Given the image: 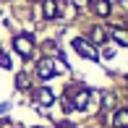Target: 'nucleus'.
I'll return each mask as SVG.
<instances>
[{"mask_svg": "<svg viewBox=\"0 0 128 128\" xmlns=\"http://www.w3.org/2000/svg\"><path fill=\"white\" fill-rule=\"evenodd\" d=\"M13 47L18 50L24 58H29V55H32V50H34V42H32V37L21 34V37H16V39H13Z\"/></svg>", "mask_w": 128, "mask_h": 128, "instance_id": "1", "label": "nucleus"}, {"mask_svg": "<svg viewBox=\"0 0 128 128\" xmlns=\"http://www.w3.org/2000/svg\"><path fill=\"white\" fill-rule=\"evenodd\" d=\"M73 47H76V52H78V55H84V58H92V60L97 58L94 47H92L89 42H84V39H73Z\"/></svg>", "mask_w": 128, "mask_h": 128, "instance_id": "2", "label": "nucleus"}, {"mask_svg": "<svg viewBox=\"0 0 128 128\" xmlns=\"http://www.w3.org/2000/svg\"><path fill=\"white\" fill-rule=\"evenodd\" d=\"M37 73L42 78H50L52 73H55V66H52V60H39V68H37Z\"/></svg>", "mask_w": 128, "mask_h": 128, "instance_id": "3", "label": "nucleus"}, {"mask_svg": "<svg viewBox=\"0 0 128 128\" xmlns=\"http://www.w3.org/2000/svg\"><path fill=\"white\" fill-rule=\"evenodd\" d=\"M115 126L128 128V110H118V112H115Z\"/></svg>", "mask_w": 128, "mask_h": 128, "instance_id": "4", "label": "nucleus"}, {"mask_svg": "<svg viewBox=\"0 0 128 128\" xmlns=\"http://www.w3.org/2000/svg\"><path fill=\"white\" fill-rule=\"evenodd\" d=\"M37 102L52 104V92H50V89H39V92H37Z\"/></svg>", "mask_w": 128, "mask_h": 128, "instance_id": "5", "label": "nucleus"}, {"mask_svg": "<svg viewBox=\"0 0 128 128\" xmlns=\"http://www.w3.org/2000/svg\"><path fill=\"white\" fill-rule=\"evenodd\" d=\"M44 16H47V18H55L58 16V3L55 0H47V3H44Z\"/></svg>", "mask_w": 128, "mask_h": 128, "instance_id": "6", "label": "nucleus"}, {"mask_svg": "<svg viewBox=\"0 0 128 128\" xmlns=\"http://www.w3.org/2000/svg\"><path fill=\"white\" fill-rule=\"evenodd\" d=\"M89 100H92V94H89V92L84 89V92H81V94L76 97V107H78V110H84L86 104H89Z\"/></svg>", "mask_w": 128, "mask_h": 128, "instance_id": "7", "label": "nucleus"}, {"mask_svg": "<svg viewBox=\"0 0 128 128\" xmlns=\"http://www.w3.org/2000/svg\"><path fill=\"white\" fill-rule=\"evenodd\" d=\"M97 13H100V16L110 13V3H107V0H97Z\"/></svg>", "mask_w": 128, "mask_h": 128, "instance_id": "8", "label": "nucleus"}, {"mask_svg": "<svg viewBox=\"0 0 128 128\" xmlns=\"http://www.w3.org/2000/svg\"><path fill=\"white\" fill-rule=\"evenodd\" d=\"M112 37L118 39L120 44H128V34H126V32H120V29H112Z\"/></svg>", "mask_w": 128, "mask_h": 128, "instance_id": "9", "label": "nucleus"}, {"mask_svg": "<svg viewBox=\"0 0 128 128\" xmlns=\"http://www.w3.org/2000/svg\"><path fill=\"white\" fill-rule=\"evenodd\" d=\"M92 34H94V42H104V32L102 29H94Z\"/></svg>", "mask_w": 128, "mask_h": 128, "instance_id": "10", "label": "nucleus"}, {"mask_svg": "<svg viewBox=\"0 0 128 128\" xmlns=\"http://www.w3.org/2000/svg\"><path fill=\"white\" fill-rule=\"evenodd\" d=\"M0 66H3V68H10V58H5V55H0Z\"/></svg>", "mask_w": 128, "mask_h": 128, "instance_id": "11", "label": "nucleus"}]
</instances>
